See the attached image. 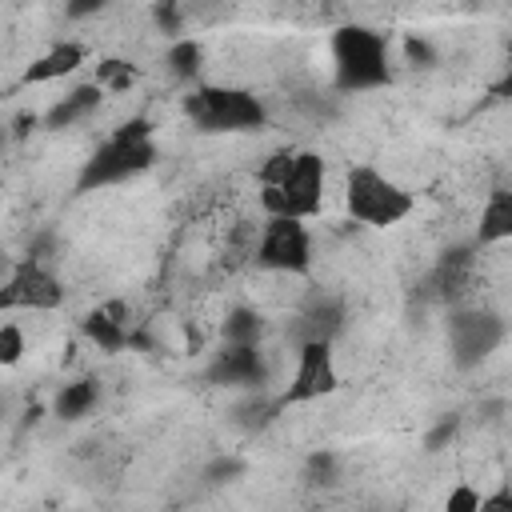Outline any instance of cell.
Returning a JSON list of instances; mask_svg holds the SVG:
<instances>
[{"label":"cell","instance_id":"obj_1","mask_svg":"<svg viewBox=\"0 0 512 512\" xmlns=\"http://www.w3.org/2000/svg\"><path fill=\"white\" fill-rule=\"evenodd\" d=\"M328 164L312 148H280L260 164V208L264 216L312 220L324 208Z\"/></svg>","mask_w":512,"mask_h":512},{"label":"cell","instance_id":"obj_2","mask_svg":"<svg viewBox=\"0 0 512 512\" xmlns=\"http://www.w3.org/2000/svg\"><path fill=\"white\" fill-rule=\"evenodd\" d=\"M332 72L340 92H372L392 84L388 36L368 24H340L332 32Z\"/></svg>","mask_w":512,"mask_h":512},{"label":"cell","instance_id":"obj_3","mask_svg":"<svg viewBox=\"0 0 512 512\" xmlns=\"http://www.w3.org/2000/svg\"><path fill=\"white\" fill-rule=\"evenodd\" d=\"M416 208V196L372 164H352L344 176V212L360 228H392Z\"/></svg>","mask_w":512,"mask_h":512},{"label":"cell","instance_id":"obj_4","mask_svg":"<svg viewBox=\"0 0 512 512\" xmlns=\"http://www.w3.org/2000/svg\"><path fill=\"white\" fill-rule=\"evenodd\" d=\"M184 112L204 132H256L268 124V108L256 92L232 84H196L184 96Z\"/></svg>","mask_w":512,"mask_h":512},{"label":"cell","instance_id":"obj_5","mask_svg":"<svg viewBox=\"0 0 512 512\" xmlns=\"http://www.w3.org/2000/svg\"><path fill=\"white\" fill-rule=\"evenodd\" d=\"M156 160H160L156 140H120V136H108V140L80 164V172H76V192H100V188L124 184V180L148 172Z\"/></svg>","mask_w":512,"mask_h":512},{"label":"cell","instance_id":"obj_6","mask_svg":"<svg viewBox=\"0 0 512 512\" xmlns=\"http://www.w3.org/2000/svg\"><path fill=\"white\" fill-rule=\"evenodd\" d=\"M60 304H64V284L36 252L20 256L0 280V312H56Z\"/></svg>","mask_w":512,"mask_h":512},{"label":"cell","instance_id":"obj_7","mask_svg":"<svg viewBox=\"0 0 512 512\" xmlns=\"http://www.w3.org/2000/svg\"><path fill=\"white\" fill-rule=\"evenodd\" d=\"M256 264L264 272L280 276H308L312 272V232L304 220H284V216H264L260 240H256Z\"/></svg>","mask_w":512,"mask_h":512},{"label":"cell","instance_id":"obj_8","mask_svg":"<svg viewBox=\"0 0 512 512\" xmlns=\"http://www.w3.org/2000/svg\"><path fill=\"white\" fill-rule=\"evenodd\" d=\"M508 340V324L492 308H456L448 316V352L456 368H480Z\"/></svg>","mask_w":512,"mask_h":512},{"label":"cell","instance_id":"obj_9","mask_svg":"<svg viewBox=\"0 0 512 512\" xmlns=\"http://www.w3.org/2000/svg\"><path fill=\"white\" fill-rule=\"evenodd\" d=\"M340 388V368H336V352L328 340H304L296 348V368H292V380L288 388L272 400L276 412L284 408H296V404H312V400H324Z\"/></svg>","mask_w":512,"mask_h":512},{"label":"cell","instance_id":"obj_10","mask_svg":"<svg viewBox=\"0 0 512 512\" xmlns=\"http://www.w3.org/2000/svg\"><path fill=\"white\" fill-rule=\"evenodd\" d=\"M208 384L216 388H264L268 384V360L260 348H232L224 344L208 364Z\"/></svg>","mask_w":512,"mask_h":512},{"label":"cell","instance_id":"obj_11","mask_svg":"<svg viewBox=\"0 0 512 512\" xmlns=\"http://www.w3.org/2000/svg\"><path fill=\"white\" fill-rule=\"evenodd\" d=\"M80 332L100 348V352H124V348H136V328L124 312L120 300H108L92 312H84L80 320Z\"/></svg>","mask_w":512,"mask_h":512},{"label":"cell","instance_id":"obj_12","mask_svg":"<svg viewBox=\"0 0 512 512\" xmlns=\"http://www.w3.org/2000/svg\"><path fill=\"white\" fill-rule=\"evenodd\" d=\"M84 56H88V48H84L80 40H60V44H52L48 52H40V56L24 68L20 84H52V80H64V76L80 72Z\"/></svg>","mask_w":512,"mask_h":512},{"label":"cell","instance_id":"obj_13","mask_svg":"<svg viewBox=\"0 0 512 512\" xmlns=\"http://www.w3.org/2000/svg\"><path fill=\"white\" fill-rule=\"evenodd\" d=\"M100 100H104V92H100V84L96 80H88V84H76V88H68L44 116H40V124L48 128V132H64V128H72V124H80V120H88L96 108H100Z\"/></svg>","mask_w":512,"mask_h":512},{"label":"cell","instance_id":"obj_14","mask_svg":"<svg viewBox=\"0 0 512 512\" xmlns=\"http://www.w3.org/2000/svg\"><path fill=\"white\" fill-rule=\"evenodd\" d=\"M508 236H512V192L508 188H492L484 208H480L476 244H504Z\"/></svg>","mask_w":512,"mask_h":512},{"label":"cell","instance_id":"obj_15","mask_svg":"<svg viewBox=\"0 0 512 512\" xmlns=\"http://www.w3.org/2000/svg\"><path fill=\"white\" fill-rule=\"evenodd\" d=\"M96 400H100V384L92 380V376H80V380H68V384H60V392H56V400H52V416L56 420H84L92 408H96Z\"/></svg>","mask_w":512,"mask_h":512},{"label":"cell","instance_id":"obj_16","mask_svg":"<svg viewBox=\"0 0 512 512\" xmlns=\"http://www.w3.org/2000/svg\"><path fill=\"white\" fill-rule=\"evenodd\" d=\"M220 340L232 344V348H260V340H264V316L256 308H248V304L232 308L224 316V324H220Z\"/></svg>","mask_w":512,"mask_h":512},{"label":"cell","instance_id":"obj_17","mask_svg":"<svg viewBox=\"0 0 512 512\" xmlns=\"http://www.w3.org/2000/svg\"><path fill=\"white\" fill-rule=\"evenodd\" d=\"M340 324H344L340 300H316V304L300 316V344H304V340H328V344H332V336L340 332Z\"/></svg>","mask_w":512,"mask_h":512},{"label":"cell","instance_id":"obj_18","mask_svg":"<svg viewBox=\"0 0 512 512\" xmlns=\"http://www.w3.org/2000/svg\"><path fill=\"white\" fill-rule=\"evenodd\" d=\"M164 64H168V72H172L176 80L192 84V80L200 76V68H204V44H200L196 36H176V40L168 44V52H164Z\"/></svg>","mask_w":512,"mask_h":512},{"label":"cell","instance_id":"obj_19","mask_svg":"<svg viewBox=\"0 0 512 512\" xmlns=\"http://www.w3.org/2000/svg\"><path fill=\"white\" fill-rule=\"evenodd\" d=\"M136 80H140V68L132 60H124V56H104L96 64V84H100L104 96L108 92H128Z\"/></svg>","mask_w":512,"mask_h":512},{"label":"cell","instance_id":"obj_20","mask_svg":"<svg viewBox=\"0 0 512 512\" xmlns=\"http://www.w3.org/2000/svg\"><path fill=\"white\" fill-rule=\"evenodd\" d=\"M304 480H308L312 488H332V484L340 480V456H336L332 448L308 452V460H304Z\"/></svg>","mask_w":512,"mask_h":512},{"label":"cell","instance_id":"obj_21","mask_svg":"<svg viewBox=\"0 0 512 512\" xmlns=\"http://www.w3.org/2000/svg\"><path fill=\"white\" fill-rule=\"evenodd\" d=\"M28 352V340L20 332V324H0V368H16Z\"/></svg>","mask_w":512,"mask_h":512},{"label":"cell","instance_id":"obj_22","mask_svg":"<svg viewBox=\"0 0 512 512\" xmlns=\"http://www.w3.org/2000/svg\"><path fill=\"white\" fill-rule=\"evenodd\" d=\"M476 508H480V488H476V484L460 480V484L448 488V496H444V512H476Z\"/></svg>","mask_w":512,"mask_h":512},{"label":"cell","instance_id":"obj_23","mask_svg":"<svg viewBox=\"0 0 512 512\" xmlns=\"http://www.w3.org/2000/svg\"><path fill=\"white\" fill-rule=\"evenodd\" d=\"M456 432H460V416H440V420L428 428V436H424V452L448 448V444L456 440Z\"/></svg>","mask_w":512,"mask_h":512},{"label":"cell","instance_id":"obj_24","mask_svg":"<svg viewBox=\"0 0 512 512\" xmlns=\"http://www.w3.org/2000/svg\"><path fill=\"white\" fill-rule=\"evenodd\" d=\"M244 476V460L240 456H216L208 468H204V480L208 484H232Z\"/></svg>","mask_w":512,"mask_h":512},{"label":"cell","instance_id":"obj_25","mask_svg":"<svg viewBox=\"0 0 512 512\" xmlns=\"http://www.w3.org/2000/svg\"><path fill=\"white\" fill-rule=\"evenodd\" d=\"M404 60L428 68V64H436V48L424 36H404Z\"/></svg>","mask_w":512,"mask_h":512},{"label":"cell","instance_id":"obj_26","mask_svg":"<svg viewBox=\"0 0 512 512\" xmlns=\"http://www.w3.org/2000/svg\"><path fill=\"white\" fill-rule=\"evenodd\" d=\"M152 132H156V128H152L148 116H128L112 136H120V140H152Z\"/></svg>","mask_w":512,"mask_h":512},{"label":"cell","instance_id":"obj_27","mask_svg":"<svg viewBox=\"0 0 512 512\" xmlns=\"http://www.w3.org/2000/svg\"><path fill=\"white\" fill-rule=\"evenodd\" d=\"M476 512H512V488L508 484L492 488L488 496H480V508Z\"/></svg>","mask_w":512,"mask_h":512},{"label":"cell","instance_id":"obj_28","mask_svg":"<svg viewBox=\"0 0 512 512\" xmlns=\"http://www.w3.org/2000/svg\"><path fill=\"white\" fill-rule=\"evenodd\" d=\"M152 16H156L160 32H180V8L176 4H160V8H152Z\"/></svg>","mask_w":512,"mask_h":512},{"label":"cell","instance_id":"obj_29","mask_svg":"<svg viewBox=\"0 0 512 512\" xmlns=\"http://www.w3.org/2000/svg\"><path fill=\"white\" fill-rule=\"evenodd\" d=\"M92 12H100V4H72L68 8V16H92Z\"/></svg>","mask_w":512,"mask_h":512},{"label":"cell","instance_id":"obj_30","mask_svg":"<svg viewBox=\"0 0 512 512\" xmlns=\"http://www.w3.org/2000/svg\"><path fill=\"white\" fill-rule=\"evenodd\" d=\"M308 512H316V508H308Z\"/></svg>","mask_w":512,"mask_h":512}]
</instances>
